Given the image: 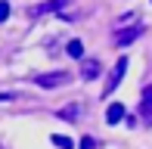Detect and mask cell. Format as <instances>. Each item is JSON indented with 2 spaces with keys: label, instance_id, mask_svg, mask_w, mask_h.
<instances>
[{
  "label": "cell",
  "instance_id": "obj_1",
  "mask_svg": "<svg viewBox=\"0 0 152 149\" xmlns=\"http://www.w3.org/2000/svg\"><path fill=\"white\" fill-rule=\"evenodd\" d=\"M124 72H127V59H118V62H115V69H112V74H109V81H106V87H102V93H106V96H109V93H112L115 90V87H118L121 84V78H124Z\"/></svg>",
  "mask_w": 152,
  "mask_h": 149
},
{
  "label": "cell",
  "instance_id": "obj_2",
  "mask_svg": "<svg viewBox=\"0 0 152 149\" xmlns=\"http://www.w3.org/2000/svg\"><path fill=\"white\" fill-rule=\"evenodd\" d=\"M34 81H37L40 87H62V84L72 81V74H68V72H53V74H37Z\"/></svg>",
  "mask_w": 152,
  "mask_h": 149
},
{
  "label": "cell",
  "instance_id": "obj_3",
  "mask_svg": "<svg viewBox=\"0 0 152 149\" xmlns=\"http://www.w3.org/2000/svg\"><path fill=\"white\" fill-rule=\"evenodd\" d=\"M65 6V0H47V3H40V6H34L31 9V16H44V12H56Z\"/></svg>",
  "mask_w": 152,
  "mask_h": 149
},
{
  "label": "cell",
  "instance_id": "obj_4",
  "mask_svg": "<svg viewBox=\"0 0 152 149\" xmlns=\"http://www.w3.org/2000/svg\"><path fill=\"white\" fill-rule=\"evenodd\" d=\"M121 118H124V106H121V103H112V106L106 109V121H109V124H118Z\"/></svg>",
  "mask_w": 152,
  "mask_h": 149
},
{
  "label": "cell",
  "instance_id": "obj_5",
  "mask_svg": "<svg viewBox=\"0 0 152 149\" xmlns=\"http://www.w3.org/2000/svg\"><path fill=\"white\" fill-rule=\"evenodd\" d=\"M96 74H99V62H96V59H87V62L81 65V78H87V81H93Z\"/></svg>",
  "mask_w": 152,
  "mask_h": 149
},
{
  "label": "cell",
  "instance_id": "obj_6",
  "mask_svg": "<svg viewBox=\"0 0 152 149\" xmlns=\"http://www.w3.org/2000/svg\"><path fill=\"white\" fill-rule=\"evenodd\" d=\"M137 37H140V28H137V25H134V28H127V31H118V34H115V44H130V40H137Z\"/></svg>",
  "mask_w": 152,
  "mask_h": 149
},
{
  "label": "cell",
  "instance_id": "obj_7",
  "mask_svg": "<svg viewBox=\"0 0 152 149\" xmlns=\"http://www.w3.org/2000/svg\"><path fill=\"white\" fill-rule=\"evenodd\" d=\"M140 112L146 115V118H152V84L143 90V99H140Z\"/></svg>",
  "mask_w": 152,
  "mask_h": 149
},
{
  "label": "cell",
  "instance_id": "obj_8",
  "mask_svg": "<svg viewBox=\"0 0 152 149\" xmlns=\"http://www.w3.org/2000/svg\"><path fill=\"white\" fill-rule=\"evenodd\" d=\"M68 56L81 59V56H84V44H81V40H68Z\"/></svg>",
  "mask_w": 152,
  "mask_h": 149
},
{
  "label": "cell",
  "instance_id": "obj_9",
  "mask_svg": "<svg viewBox=\"0 0 152 149\" xmlns=\"http://www.w3.org/2000/svg\"><path fill=\"white\" fill-rule=\"evenodd\" d=\"M53 143H56V146H62V149H72V140H68V137H59V134L53 137Z\"/></svg>",
  "mask_w": 152,
  "mask_h": 149
},
{
  "label": "cell",
  "instance_id": "obj_10",
  "mask_svg": "<svg viewBox=\"0 0 152 149\" xmlns=\"http://www.w3.org/2000/svg\"><path fill=\"white\" fill-rule=\"evenodd\" d=\"M59 115L62 118H78V106H68V109H62Z\"/></svg>",
  "mask_w": 152,
  "mask_h": 149
},
{
  "label": "cell",
  "instance_id": "obj_11",
  "mask_svg": "<svg viewBox=\"0 0 152 149\" xmlns=\"http://www.w3.org/2000/svg\"><path fill=\"white\" fill-rule=\"evenodd\" d=\"M6 19H10V3L0 0V22H6Z\"/></svg>",
  "mask_w": 152,
  "mask_h": 149
}]
</instances>
